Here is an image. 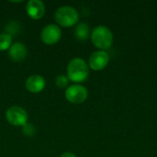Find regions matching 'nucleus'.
Segmentation results:
<instances>
[{"label": "nucleus", "mask_w": 157, "mask_h": 157, "mask_svg": "<svg viewBox=\"0 0 157 157\" xmlns=\"http://www.w3.org/2000/svg\"><path fill=\"white\" fill-rule=\"evenodd\" d=\"M89 76V67L86 62L79 57L72 59L67 65V77L75 84L85 82Z\"/></svg>", "instance_id": "nucleus-1"}, {"label": "nucleus", "mask_w": 157, "mask_h": 157, "mask_svg": "<svg viewBox=\"0 0 157 157\" xmlns=\"http://www.w3.org/2000/svg\"><path fill=\"white\" fill-rule=\"evenodd\" d=\"M91 41L95 47L100 51H107L112 46L113 33L106 26L100 25L96 27L90 35Z\"/></svg>", "instance_id": "nucleus-2"}, {"label": "nucleus", "mask_w": 157, "mask_h": 157, "mask_svg": "<svg viewBox=\"0 0 157 157\" xmlns=\"http://www.w3.org/2000/svg\"><path fill=\"white\" fill-rule=\"evenodd\" d=\"M79 14L75 8L71 6H63L55 12V21L63 28H70L77 24Z\"/></svg>", "instance_id": "nucleus-3"}, {"label": "nucleus", "mask_w": 157, "mask_h": 157, "mask_svg": "<svg viewBox=\"0 0 157 157\" xmlns=\"http://www.w3.org/2000/svg\"><path fill=\"white\" fill-rule=\"evenodd\" d=\"M6 119L7 122L13 126L23 127L28 123L29 115L23 108L13 106L6 111Z\"/></svg>", "instance_id": "nucleus-4"}, {"label": "nucleus", "mask_w": 157, "mask_h": 157, "mask_svg": "<svg viewBox=\"0 0 157 157\" xmlns=\"http://www.w3.org/2000/svg\"><path fill=\"white\" fill-rule=\"evenodd\" d=\"M87 97V89L80 84L69 86L65 90V98L72 104H81L86 100Z\"/></svg>", "instance_id": "nucleus-5"}, {"label": "nucleus", "mask_w": 157, "mask_h": 157, "mask_svg": "<svg viewBox=\"0 0 157 157\" xmlns=\"http://www.w3.org/2000/svg\"><path fill=\"white\" fill-rule=\"evenodd\" d=\"M62 37V30L58 25L49 24L45 26L40 32L41 41L46 45L56 44Z\"/></svg>", "instance_id": "nucleus-6"}, {"label": "nucleus", "mask_w": 157, "mask_h": 157, "mask_svg": "<svg viewBox=\"0 0 157 157\" xmlns=\"http://www.w3.org/2000/svg\"><path fill=\"white\" fill-rule=\"evenodd\" d=\"M110 60V56L107 51H97L93 52L88 59V67L94 71H101L105 69Z\"/></svg>", "instance_id": "nucleus-7"}, {"label": "nucleus", "mask_w": 157, "mask_h": 157, "mask_svg": "<svg viewBox=\"0 0 157 157\" xmlns=\"http://www.w3.org/2000/svg\"><path fill=\"white\" fill-rule=\"evenodd\" d=\"M28 16L32 19H40L45 14V5L40 0H29L26 6Z\"/></svg>", "instance_id": "nucleus-8"}, {"label": "nucleus", "mask_w": 157, "mask_h": 157, "mask_svg": "<svg viewBox=\"0 0 157 157\" xmlns=\"http://www.w3.org/2000/svg\"><path fill=\"white\" fill-rule=\"evenodd\" d=\"M25 86L28 91H29L30 93L36 94V93L41 92L45 88L46 82H45L44 77H42L41 75H33L28 77V79L26 80Z\"/></svg>", "instance_id": "nucleus-9"}, {"label": "nucleus", "mask_w": 157, "mask_h": 157, "mask_svg": "<svg viewBox=\"0 0 157 157\" xmlns=\"http://www.w3.org/2000/svg\"><path fill=\"white\" fill-rule=\"evenodd\" d=\"M27 47L22 42L12 43L11 47L8 50L9 57L15 62H22L27 57Z\"/></svg>", "instance_id": "nucleus-10"}, {"label": "nucleus", "mask_w": 157, "mask_h": 157, "mask_svg": "<svg viewBox=\"0 0 157 157\" xmlns=\"http://www.w3.org/2000/svg\"><path fill=\"white\" fill-rule=\"evenodd\" d=\"M75 37L80 40H86L90 35V29L86 23H79L75 30Z\"/></svg>", "instance_id": "nucleus-11"}, {"label": "nucleus", "mask_w": 157, "mask_h": 157, "mask_svg": "<svg viewBox=\"0 0 157 157\" xmlns=\"http://www.w3.org/2000/svg\"><path fill=\"white\" fill-rule=\"evenodd\" d=\"M12 45V36L9 33L0 34V52L9 50Z\"/></svg>", "instance_id": "nucleus-12"}, {"label": "nucleus", "mask_w": 157, "mask_h": 157, "mask_svg": "<svg viewBox=\"0 0 157 157\" xmlns=\"http://www.w3.org/2000/svg\"><path fill=\"white\" fill-rule=\"evenodd\" d=\"M68 83H69L68 77L63 75H58L55 79V86L58 88H65L68 86Z\"/></svg>", "instance_id": "nucleus-13"}, {"label": "nucleus", "mask_w": 157, "mask_h": 157, "mask_svg": "<svg viewBox=\"0 0 157 157\" xmlns=\"http://www.w3.org/2000/svg\"><path fill=\"white\" fill-rule=\"evenodd\" d=\"M60 157H77V156H76L75 154L71 153V152H65V153L62 154Z\"/></svg>", "instance_id": "nucleus-14"}]
</instances>
